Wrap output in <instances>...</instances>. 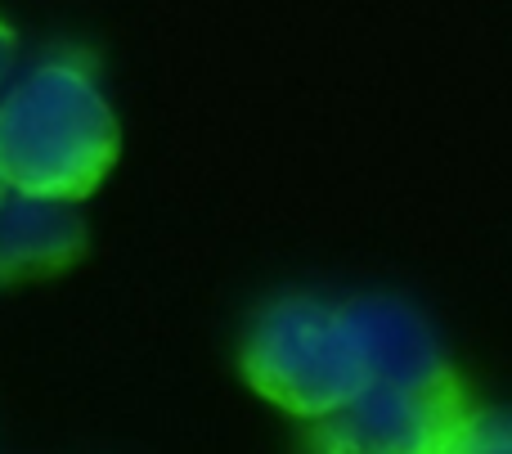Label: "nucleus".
Returning a JSON list of instances; mask_svg holds the SVG:
<instances>
[{"mask_svg": "<svg viewBox=\"0 0 512 454\" xmlns=\"http://www.w3.org/2000/svg\"><path fill=\"white\" fill-rule=\"evenodd\" d=\"M122 153V131L95 72L77 59L32 68L0 99V171L9 189L90 198Z\"/></svg>", "mask_w": 512, "mask_h": 454, "instance_id": "obj_1", "label": "nucleus"}, {"mask_svg": "<svg viewBox=\"0 0 512 454\" xmlns=\"http://www.w3.org/2000/svg\"><path fill=\"white\" fill-rule=\"evenodd\" d=\"M243 383L292 419H324L369 387L337 302L292 293L248 324L239 347Z\"/></svg>", "mask_w": 512, "mask_h": 454, "instance_id": "obj_2", "label": "nucleus"}, {"mask_svg": "<svg viewBox=\"0 0 512 454\" xmlns=\"http://www.w3.org/2000/svg\"><path fill=\"white\" fill-rule=\"evenodd\" d=\"M472 414V401L459 378L450 383H369L310 419L306 446L324 454H459V432Z\"/></svg>", "mask_w": 512, "mask_h": 454, "instance_id": "obj_3", "label": "nucleus"}, {"mask_svg": "<svg viewBox=\"0 0 512 454\" xmlns=\"http://www.w3.org/2000/svg\"><path fill=\"white\" fill-rule=\"evenodd\" d=\"M337 311H342V324L351 333V347L369 383L427 387L459 378L445 360V347L432 333V324L400 297H346L337 302Z\"/></svg>", "mask_w": 512, "mask_h": 454, "instance_id": "obj_4", "label": "nucleus"}, {"mask_svg": "<svg viewBox=\"0 0 512 454\" xmlns=\"http://www.w3.org/2000/svg\"><path fill=\"white\" fill-rule=\"evenodd\" d=\"M86 252V221L72 198L9 189L0 198V279H45Z\"/></svg>", "mask_w": 512, "mask_h": 454, "instance_id": "obj_5", "label": "nucleus"}, {"mask_svg": "<svg viewBox=\"0 0 512 454\" xmlns=\"http://www.w3.org/2000/svg\"><path fill=\"white\" fill-rule=\"evenodd\" d=\"M459 454H512V405H472L459 432Z\"/></svg>", "mask_w": 512, "mask_h": 454, "instance_id": "obj_6", "label": "nucleus"}, {"mask_svg": "<svg viewBox=\"0 0 512 454\" xmlns=\"http://www.w3.org/2000/svg\"><path fill=\"white\" fill-rule=\"evenodd\" d=\"M18 59V32L9 23H0V81L9 77V68H14Z\"/></svg>", "mask_w": 512, "mask_h": 454, "instance_id": "obj_7", "label": "nucleus"}, {"mask_svg": "<svg viewBox=\"0 0 512 454\" xmlns=\"http://www.w3.org/2000/svg\"><path fill=\"white\" fill-rule=\"evenodd\" d=\"M9 194V180H5V171H0V198H5Z\"/></svg>", "mask_w": 512, "mask_h": 454, "instance_id": "obj_8", "label": "nucleus"}]
</instances>
